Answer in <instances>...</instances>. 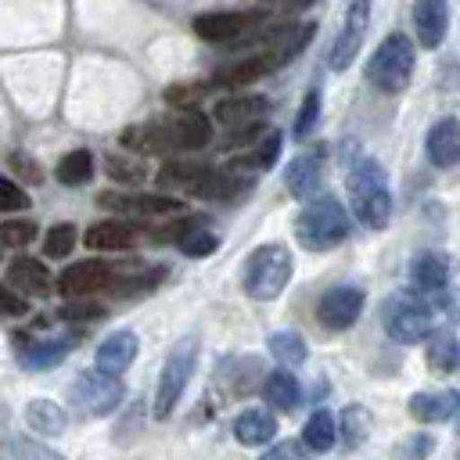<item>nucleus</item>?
I'll list each match as a JSON object with an SVG mask.
<instances>
[{
	"mask_svg": "<svg viewBox=\"0 0 460 460\" xmlns=\"http://www.w3.org/2000/svg\"><path fill=\"white\" fill-rule=\"evenodd\" d=\"M32 237H36V226L29 219H11L0 226V248H25L32 244Z\"/></svg>",
	"mask_w": 460,
	"mask_h": 460,
	"instance_id": "nucleus-41",
	"label": "nucleus"
},
{
	"mask_svg": "<svg viewBox=\"0 0 460 460\" xmlns=\"http://www.w3.org/2000/svg\"><path fill=\"white\" fill-rule=\"evenodd\" d=\"M187 190L198 194V198H208V201H234V198H241V194L252 190V180L248 176H237L234 165L230 169H201L190 180Z\"/></svg>",
	"mask_w": 460,
	"mask_h": 460,
	"instance_id": "nucleus-14",
	"label": "nucleus"
},
{
	"mask_svg": "<svg viewBox=\"0 0 460 460\" xmlns=\"http://www.w3.org/2000/svg\"><path fill=\"white\" fill-rule=\"evenodd\" d=\"M316 119H320V86H313V90L305 93V101H302V108H298V119H295V137L305 140V137L313 133Z\"/></svg>",
	"mask_w": 460,
	"mask_h": 460,
	"instance_id": "nucleus-38",
	"label": "nucleus"
},
{
	"mask_svg": "<svg viewBox=\"0 0 460 460\" xmlns=\"http://www.w3.org/2000/svg\"><path fill=\"white\" fill-rule=\"evenodd\" d=\"M176 244H180V252L183 255H190V259H201V255H208V252H216V234H208V230H201V223L198 226H190L187 234H180L176 237Z\"/></svg>",
	"mask_w": 460,
	"mask_h": 460,
	"instance_id": "nucleus-36",
	"label": "nucleus"
},
{
	"mask_svg": "<svg viewBox=\"0 0 460 460\" xmlns=\"http://www.w3.org/2000/svg\"><path fill=\"white\" fill-rule=\"evenodd\" d=\"M108 172H111V180H140V169L137 165H126L119 158H108Z\"/></svg>",
	"mask_w": 460,
	"mask_h": 460,
	"instance_id": "nucleus-47",
	"label": "nucleus"
},
{
	"mask_svg": "<svg viewBox=\"0 0 460 460\" xmlns=\"http://www.w3.org/2000/svg\"><path fill=\"white\" fill-rule=\"evenodd\" d=\"M410 280H413V291H420L435 309H446L449 305V298H453V288H449V259L442 252H420L410 262Z\"/></svg>",
	"mask_w": 460,
	"mask_h": 460,
	"instance_id": "nucleus-10",
	"label": "nucleus"
},
{
	"mask_svg": "<svg viewBox=\"0 0 460 460\" xmlns=\"http://www.w3.org/2000/svg\"><path fill=\"white\" fill-rule=\"evenodd\" d=\"M291 252L284 244H259L244 262V295L255 302H273L291 280Z\"/></svg>",
	"mask_w": 460,
	"mask_h": 460,
	"instance_id": "nucleus-4",
	"label": "nucleus"
},
{
	"mask_svg": "<svg viewBox=\"0 0 460 460\" xmlns=\"http://www.w3.org/2000/svg\"><path fill=\"white\" fill-rule=\"evenodd\" d=\"M22 208H29V194L14 180L0 176V212H22Z\"/></svg>",
	"mask_w": 460,
	"mask_h": 460,
	"instance_id": "nucleus-43",
	"label": "nucleus"
},
{
	"mask_svg": "<svg viewBox=\"0 0 460 460\" xmlns=\"http://www.w3.org/2000/svg\"><path fill=\"white\" fill-rule=\"evenodd\" d=\"M413 29L420 47L435 50L449 29V4L446 0H413Z\"/></svg>",
	"mask_w": 460,
	"mask_h": 460,
	"instance_id": "nucleus-18",
	"label": "nucleus"
},
{
	"mask_svg": "<svg viewBox=\"0 0 460 460\" xmlns=\"http://www.w3.org/2000/svg\"><path fill=\"white\" fill-rule=\"evenodd\" d=\"M137 359V334L133 331H115L97 345V370L104 374H122Z\"/></svg>",
	"mask_w": 460,
	"mask_h": 460,
	"instance_id": "nucleus-22",
	"label": "nucleus"
},
{
	"mask_svg": "<svg viewBox=\"0 0 460 460\" xmlns=\"http://www.w3.org/2000/svg\"><path fill=\"white\" fill-rule=\"evenodd\" d=\"M7 284H11L14 291H22V295H32V298H43V295L54 291L50 270H47L40 259H25V255L7 266Z\"/></svg>",
	"mask_w": 460,
	"mask_h": 460,
	"instance_id": "nucleus-20",
	"label": "nucleus"
},
{
	"mask_svg": "<svg viewBox=\"0 0 460 460\" xmlns=\"http://www.w3.org/2000/svg\"><path fill=\"white\" fill-rule=\"evenodd\" d=\"M295 237L302 248L309 252H327V248H338L345 237H349V216H345V205L334 198V194H320L313 198L298 219H295Z\"/></svg>",
	"mask_w": 460,
	"mask_h": 460,
	"instance_id": "nucleus-3",
	"label": "nucleus"
},
{
	"mask_svg": "<svg viewBox=\"0 0 460 460\" xmlns=\"http://www.w3.org/2000/svg\"><path fill=\"white\" fill-rule=\"evenodd\" d=\"M313 29H316V25H309V22H305V25H284V29H277V32H273V47H270L266 54H273L277 65L291 61V58L309 43Z\"/></svg>",
	"mask_w": 460,
	"mask_h": 460,
	"instance_id": "nucleus-29",
	"label": "nucleus"
},
{
	"mask_svg": "<svg viewBox=\"0 0 460 460\" xmlns=\"http://www.w3.org/2000/svg\"><path fill=\"white\" fill-rule=\"evenodd\" d=\"M428 334H431V341H428V363H431V370L453 374L456 363H460V345H456L453 331H428Z\"/></svg>",
	"mask_w": 460,
	"mask_h": 460,
	"instance_id": "nucleus-30",
	"label": "nucleus"
},
{
	"mask_svg": "<svg viewBox=\"0 0 460 460\" xmlns=\"http://www.w3.org/2000/svg\"><path fill=\"white\" fill-rule=\"evenodd\" d=\"M29 313V295L14 291L11 284L0 288V316H25Z\"/></svg>",
	"mask_w": 460,
	"mask_h": 460,
	"instance_id": "nucleus-45",
	"label": "nucleus"
},
{
	"mask_svg": "<svg viewBox=\"0 0 460 460\" xmlns=\"http://www.w3.org/2000/svg\"><path fill=\"white\" fill-rule=\"evenodd\" d=\"M302 442H305V449H313V453H327V449L334 446V417H331V410H316V413L305 420Z\"/></svg>",
	"mask_w": 460,
	"mask_h": 460,
	"instance_id": "nucleus-33",
	"label": "nucleus"
},
{
	"mask_svg": "<svg viewBox=\"0 0 460 460\" xmlns=\"http://www.w3.org/2000/svg\"><path fill=\"white\" fill-rule=\"evenodd\" d=\"M97 201L104 208L119 212V216H169V212H180V201L165 198V194H111V190H104Z\"/></svg>",
	"mask_w": 460,
	"mask_h": 460,
	"instance_id": "nucleus-17",
	"label": "nucleus"
},
{
	"mask_svg": "<svg viewBox=\"0 0 460 460\" xmlns=\"http://www.w3.org/2000/svg\"><path fill=\"white\" fill-rule=\"evenodd\" d=\"M431 316H435V305L420 291H413V288L388 295L385 305H381V323H385L388 338L402 341V345H413V341L428 338Z\"/></svg>",
	"mask_w": 460,
	"mask_h": 460,
	"instance_id": "nucleus-5",
	"label": "nucleus"
},
{
	"mask_svg": "<svg viewBox=\"0 0 460 460\" xmlns=\"http://www.w3.org/2000/svg\"><path fill=\"white\" fill-rule=\"evenodd\" d=\"M270 352H273V359H277L280 367H288V370L302 367V363H305V356H309L305 338H302L298 331H277V334L270 338Z\"/></svg>",
	"mask_w": 460,
	"mask_h": 460,
	"instance_id": "nucleus-31",
	"label": "nucleus"
},
{
	"mask_svg": "<svg viewBox=\"0 0 460 460\" xmlns=\"http://www.w3.org/2000/svg\"><path fill=\"white\" fill-rule=\"evenodd\" d=\"M456 402H460L456 392H417L410 399V413L420 424H442V420H449L456 413Z\"/></svg>",
	"mask_w": 460,
	"mask_h": 460,
	"instance_id": "nucleus-26",
	"label": "nucleus"
},
{
	"mask_svg": "<svg viewBox=\"0 0 460 460\" xmlns=\"http://www.w3.org/2000/svg\"><path fill=\"white\" fill-rule=\"evenodd\" d=\"M273 435H277V417H273L270 410H244V413H237V420H234V438H237L241 446H248V449L266 446Z\"/></svg>",
	"mask_w": 460,
	"mask_h": 460,
	"instance_id": "nucleus-24",
	"label": "nucleus"
},
{
	"mask_svg": "<svg viewBox=\"0 0 460 460\" xmlns=\"http://www.w3.org/2000/svg\"><path fill=\"white\" fill-rule=\"evenodd\" d=\"M262 22V11H208L194 18V32L208 43H223V40H237L244 29H255Z\"/></svg>",
	"mask_w": 460,
	"mask_h": 460,
	"instance_id": "nucleus-12",
	"label": "nucleus"
},
{
	"mask_svg": "<svg viewBox=\"0 0 460 460\" xmlns=\"http://www.w3.org/2000/svg\"><path fill=\"white\" fill-rule=\"evenodd\" d=\"M111 280H115V266L97 262V259H86V262H72V266L61 270L58 291L68 295V298H75V295H97V291H104Z\"/></svg>",
	"mask_w": 460,
	"mask_h": 460,
	"instance_id": "nucleus-13",
	"label": "nucleus"
},
{
	"mask_svg": "<svg viewBox=\"0 0 460 460\" xmlns=\"http://www.w3.org/2000/svg\"><path fill=\"white\" fill-rule=\"evenodd\" d=\"M363 313V291L352 284H334L320 295L316 302V316L327 331H349Z\"/></svg>",
	"mask_w": 460,
	"mask_h": 460,
	"instance_id": "nucleus-11",
	"label": "nucleus"
},
{
	"mask_svg": "<svg viewBox=\"0 0 460 460\" xmlns=\"http://www.w3.org/2000/svg\"><path fill=\"white\" fill-rule=\"evenodd\" d=\"M410 75H413V43L402 32H388L367 65V79L374 83V90L392 97V93H402Z\"/></svg>",
	"mask_w": 460,
	"mask_h": 460,
	"instance_id": "nucleus-6",
	"label": "nucleus"
},
{
	"mask_svg": "<svg viewBox=\"0 0 460 460\" xmlns=\"http://www.w3.org/2000/svg\"><path fill=\"white\" fill-rule=\"evenodd\" d=\"M320 180H323V151L316 147V151H305V155H298V158H291L288 162V172H284V183H288V190L295 194V198H313L316 194V187H320Z\"/></svg>",
	"mask_w": 460,
	"mask_h": 460,
	"instance_id": "nucleus-19",
	"label": "nucleus"
},
{
	"mask_svg": "<svg viewBox=\"0 0 460 460\" xmlns=\"http://www.w3.org/2000/svg\"><path fill=\"white\" fill-rule=\"evenodd\" d=\"M93 176V155L86 151V147H75V151H68L61 162H58V180L65 183V187H79V183H86Z\"/></svg>",
	"mask_w": 460,
	"mask_h": 460,
	"instance_id": "nucleus-32",
	"label": "nucleus"
},
{
	"mask_svg": "<svg viewBox=\"0 0 460 460\" xmlns=\"http://www.w3.org/2000/svg\"><path fill=\"white\" fill-rule=\"evenodd\" d=\"M75 241H79V230L72 223H54L43 237V255L47 259H65L75 248Z\"/></svg>",
	"mask_w": 460,
	"mask_h": 460,
	"instance_id": "nucleus-35",
	"label": "nucleus"
},
{
	"mask_svg": "<svg viewBox=\"0 0 460 460\" xmlns=\"http://www.w3.org/2000/svg\"><path fill=\"white\" fill-rule=\"evenodd\" d=\"M349 198H352V212L367 230H381L392 216V190H388V176L374 158H359L349 172Z\"/></svg>",
	"mask_w": 460,
	"mask_h": 460,
	"instance_id": "nucleus-2",
	"label": "nucleus"
},
{
	"mask_svg": "<svg viewBox=\"0 0 460 460\" xmlns=\"http://www.w3.org/2000/svg\"><path fill=\"white\" fill-rule=\"evenodd\" d=\"M367 29H370V0H349L341 29H338V36L331 43V54H327L334 72H341V68H349L356 61V54H359V47L367 40Z\"/></svg>",
	"mask_w": 460,
	"mask_h": 460,
	"instance_id": "nucleus-9",
	"label": "nucleus"
},
{
	"mask_svg": "<svg viewBox=\"0 0 460 460\" xmlns=\"http://www.w3.org/2000/svg\"><path fill=\"white\" fill-rule=\"evenodd\" d=\"M83 241L93 252H129L140 244V226L126 223V219H101V223L86 226Z\"/></svg>",
	"mask_w": 460,
	"mask_h": 460,
	"instance_id": "nucleus-15",
	"label": "nucleus"
},
{
	"mask_svg": "<svg viewBox=\"0 0 460 460\" xmlns=\"http://www.w3.org/2000/svg\"><path fill=\"white\" fill-rule=\"evenodd\" d=\"M14 352H18L22 367L47 370V367H58L72 352V341L68 338H25V334H14Z\"/></svg>",
	"mask_w": 460,
	"mask_h": 460,
	"instance_id": "nucleus-16",
	"label": "nucleus"
},
{
	"mask_svg": "<svg viewBox=\"0 0 460 460\" xmlns=\"http://www.w3.org/2000/svg\"><path fill=\"white\" fill-rule=\"evenodd\" d=\"M262 119H252V122H244V126H230L226 129V137H223V151H241V147H248V144H255L259 137H262Z\"/></svg>",
	"mask_w": 460,
	"mask_h": 460,
	"instance_id": "nucleus-39",
	"label": "nucleus"
},
{
	"mask_svg": "<svg viewBox=\"0 0 460 460\" xmlns=\"http://www.w3.org/2000/svg\"><path fill=\"white\" fill-rule=\"evenodd\" d=\"M262 395H266V402H273L277 410H298V402H302V385H298V377L288 370V367H280V370H273V374H266L262 377Z\"/></svg>",
	"mask_w": 460,
	"mask_h": 460,
	"instance_id": "nucleus-27",
	"label": "nucleus"
},
{
	"mask_svg": "<svg viewBox=\"0 0 460 460\" xmlns=\"http://www.w3.org/2000/svg\"><path fill=\"white\" fill-rule=\"evenodd\" d=\"M58 316H61V320H86V323H93V320L104 316V305L86 302V295H75V302H65V305L58 309Z\"/></svg>",
	"mask_w": 460,
	"mask_h": 460,
	"instance_id": "nucleus-42",
	"label": "nucleus"
},
{
	"mask_svg": "<svg viewBox=\"0 0 460 460\" xmlns=\"http://www.w3.org/2000/svg\"><path fill=\"white\" fill-rule=\"evenodd\" d=\"M201 93H205L201 83H180V86H169V90H165V101L176 104V108H190V104L201 101Z\"/></svg>",
	"mask_w": 460,
	"mask_h": 460,
	"instance_id": "nucleus-44",
	"label": "nucleus"
},
{
	"mask_svg": "<svg viewBox=\"0 0 460 460\" xmlns=\"http://www.w3.org/2000/svg\"><path fill=\"white\" fill-rule=\"evenodd\" d=\"M25 424L36 431V435H61L68 428V413L50 402V399H29L25 406Z\"/></svg>",
	"mask_w": 460,
	"mask_h": 460,
	"instance_id": "nucleus-28",
	"label": "nucleus"
},
{
	"mask_svg": "<svg viewBox=\"0 0 460 460\" xmlns=\"http://www.w3.org/2000/svg\"><path fill=\"white\" fill-rule=\"evenodd\" d=\"M212 140V119L187 108L183 115L176 119H165V122H147V126H137V129H126L122 133V144L129 151H198Z\"/></svg>",
	"mask_w": 460,
	"mask_h": 460,
	"instance_id": "nucleus-1",
	"label": "nucleus"
},
{
	"mask_svg": "<svg viewBox=\"0 0 460 460\" xmlns=\"http://www.w3.org/2000/svg\"><path fill=\"white\" fill-rule=\"evenodd\" d=\"M266 111H270V101L262 93H244V97H223L212 108V119L230 129V126H244L252 119H262Z\"/></svg>",
	"mask_w": 460,
	"mask_h": 460,
	"instance_id": "nucleus-23",
	"label": "nucleus"
},
{
	"mask_svg": "<svg viewBox=\"0 0 460 460\" xmlns=\"http://www.w3.org/2000/svg\"><path fill=\"white\" fill-rule=\"evenodd\" d=\"M194 363H198V338L187 334L165 356V367H162V377H158V392H155V417L158 420H165L176 410V402H180V395H183V388H187V381L194 374Z\"/></svg>",
	"mask_w": 460,
	"mask_h": 460,
	"instance_id": "nucleus-7",
	"label": "nucleus"
},
{
	"mask_svg": "<svg viewBox=\"0 0 460 460\" xmlns=\"http://www.w3.org/2000/svg\"><path fill=\"white\" fill-rule=\"evenodd\" d=\"M11 165H14V169H18V172H22L29 183H40V180H43V172H40V165H36L32 158H22V155H14V158H11Z\"/></svg>",
	"mask_w": 460,
	"mask_h": 460,
	"instance_id": "nucleus-46",
	"label": "nucleus"
},
{
	"mask_svg": "<svg viewBox=\"0 0 460 460\" xmlns=\"http://www.w3.org/2000/svg\"><path fill=\"white\" fill-rule=\"evenodd\" d=\"M198 172H201V165H194V162H165L158 172V183L162 187H190V180Z\"/></svg>",
	"mask_w": 460,
	"mask_h": 460,
	"instance_id": "nucleus-40",
	"label": "nucleus"
},
{
	"mask_svg": "<svg viewBox=\"0 0 460 460\" xmlns=\"http://www.w3.org/2000/svg\"><path fill=\"white\" fill-rule=\"evenodd\" d=\"M122 381L115 374H104V370H83L72 388H68V399L75 402L79 413L86 417H108L122 406Z\"/></svg>",
	"mask_w": 460,
	"mask_h": 460,
	"instance_id": "nucleus-8",
	"label": "nucleus"
},
{
	"mask_svg": "<svg viewBox=\"0 0 460 460\" xmlns=\"http://www.w3.org/2000/svg\"><path fill=\"white\" fill-rule=\"evenodd\" d=\"M428 158H431V165H438V169L456 165V158H460V126H456L453 115L438 119V122L428 129Z\"/></svg>",
	"mask_w": 460,
	"mask_h": 460,
	"instance_id": "nucleus-21",
	"label": "nucleus"
},
{
	"mask_svg": "<svg viewBox=\"0 0 460 460\" xmlns=\"http://www.w3.org/2000/svg\"><path fill=\"white\" fill-rule=\"evenodd\" d=\"M273 68H280V65L273 61V54H255V58H241V61L219 68V72L212 75V83H216V86H244V83H255V79L270 75Z\"/></svg>",
	"mask_w": 460,
	"mask_h": 460,
	"instance_id": "nucleus-25",
	"label": "nucleus"
},
{
	"mask_svg": "<svg viewBox=\"0 0 460 460\" xmlns=\"http://www.w3.org/2000/svg\"><path fill=\"white\" fill-rule=\"evenodd\" d=\"M277 155H280V133H266L262 144L255 140V151L237 155L230 165H234V169H252V172H259V169H270V165L277 162Z\"/></svg>",
	"mask_w": 460,
	"mask_h": 460,
	"instance_id": "nucleus-34",
	"label": "nucleus"
},
{
	"mask_svg": "<svg viewBox=\"0 0 460 460\" xmlns=\"http://www.w3.org/2000/svg\"><path fill=\"white\" fill-rule=\"evenodd\" d=\"M367 428H370V413H367L359 402L345 406V417H341V435H345V446H359V442H363V435H367Z\"/></svg>",
	"mask_w": 460,
	"mask_h": 460,
	"instance_id": "nucleus-37",
	"label": "nucleus"
}]
</instances>
